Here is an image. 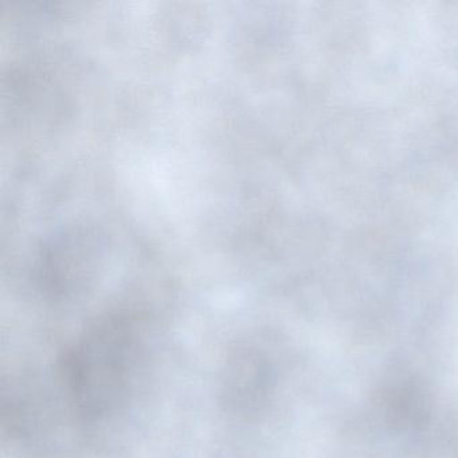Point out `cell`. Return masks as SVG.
Returning a JSON list of instances; mask_svg holds the SVG:
<instances>
[{"mask_svg": "<svg viewBox=\"0 0 458 458\" xmlns=\"http://www.w3.org/2000/svg\"><path fill=\"white\" fill-rule=\"evenodd\" d=\"M131 356L132 336L116 324L89 332L72 350L64 363V377L81 414H101L119 401Z\"/></svg>", "mask_w": 458, "mask_h": 458, "instance_id": "1", "label": "cell"}]
</instances>
